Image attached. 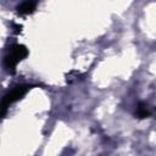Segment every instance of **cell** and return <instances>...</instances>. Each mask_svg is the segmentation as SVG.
<instances>
[{
    "label": "cell",
    "mask_w": 156,
    "mask_h": 156,
    "mask_svg": "<svg viewBox=\"0 0 156 156\" xmlns=\"http://www.w3.org/2000/svg\"><path fill=\"white\" fill-rule=\"evenodd\" d=\"M27 55H28V50L24 45L21 44L12 45L9 50V54L5 57V67L7 68V71L13 73L17 63L21 62L23 58H26Z\"/></svg>",
    "instance_id": "cell-1"
},
{
    "label": "cell",
    "mask_w": 156,
    "mask_h": 156,
    "mask_svg": "<svg viewBox=\"0 0 156 156\" xmlns=\"http://www.w3.org/2000/svg\"><path fill=\"white\" fill-rule=\"evenodd\" d=\"M30 88H32L30 85H17V87H15L11 91H9V93L4 96L2 102H1V110H2V111H1V116L5 115L6 108H7L11 104H13V102H16L17 100L22 99V98L27 94V91H28Z\"/></svg>",
    "instance_id": "cell-2"
},
{
    "label": "cell",
    "mask_w": 156,
    "mask_h": 156,
    "mask_svg": "<svg viewBox=\"0 0 156 156\" xmlns=\"http://www.w3.org/2000/svg\"><path fill=\"white\" fill-rule=\"evenodd\" d=\"M35 6H37V2L34 0H26L17 7V12L20 15H29L34 12Z\"/></svg>",
    "instance_id": "cell-3"
},
{
    "label": "cell",
    "mask_w": 156,
    "mask_h": 156,
    "mask_svg": "<svg viewBox=\"0 0 156 156\" xmlns=\"http://www.w3.org/2000/svg\"><path fill=\"white\" fill-rule=\"evenodd\" d=\"M149 115H150V112L147 111V108H146L145 106L140 105V106L138 107V111H136V116H138L139 118H145V117H147Z\"/></svg>",
    "instance_id": "cell-4"
}]
</instances>
